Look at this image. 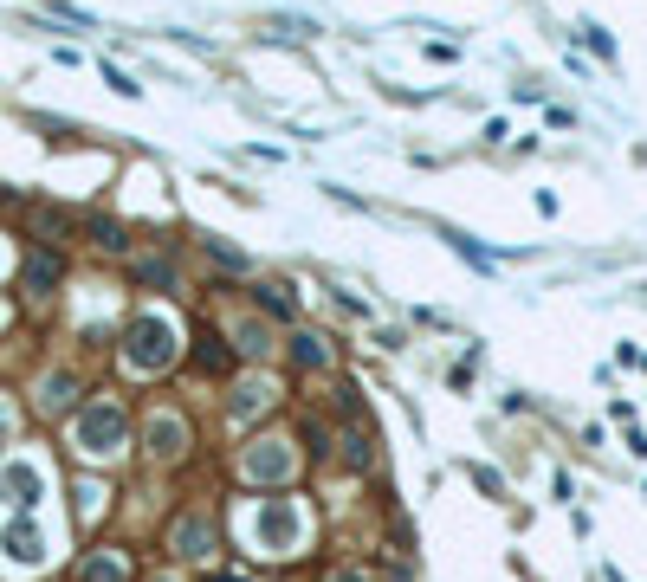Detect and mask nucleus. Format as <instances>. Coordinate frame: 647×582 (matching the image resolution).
I'll return each mask as SVG.
<instances>
[{"label":"nucleus","instance_id":"obj_6","mask_svg":"<svg viewBox=\"0 0 647 582\" xmlns=\"http://www.w3.org/2000/svg\"><path fill=\"white\" fill-rule=\"evenodd\" d=\"M0 498L20 505V511H33L39 498H46V473H39L33 460H7V466H0Z\"/></svg>","mask_w":647,"mask_h":582},{"label":"nucleus","instance_id":"obj_4","mask_svg":"<svg viewBox=\"0 0 647 582\" xmlns=\"http://www.w3.org/2000/svg\"><path fill=\"white\" fill-rule=\"evenodd\" d=\"M0 557H7L13 570H39V563H46V531L33 524V511H20V518L0 531Z\"/></svg>","mask_w":647,"mask_h":582},{"label":"nucleus","instance_id":"obj_17","mask_svg":"<svg viewBox=\"0 0 647 582\" xmlns=\"http://www.w3.org/2000/svg\"><path fill=\"white\" fill-rule=\"evenodd\" d=\"M473 485H479V492H486V498H505V479L492 473V466H473Z\"/></svg>","mask_w":647,"mask_h":582},{"label":"nucleus","instance_id":"obj_14","mask_svg":"<svg viewBox=\"0 0 647 582\" xmlns=\"http://www.w3.org/2000/svg\"><path fill=\"white\" fill-rule=\"evenodd\" d=\"M259 311H266V317H292L298 311V304H292V285H266V291H259Z\"/></svg>","mask_w":647,"mask_h":582},{"label":"nucleus","instance_id":"obj_20","mask_svg":"<svg viewBox=\"0 0 647 582\" xmlns=\"http://www.w3.org/2000/svg\"><path fill=\"white\" fill-rule=\"evenodd\" d=\"M104 85H117L123 97H136V91H143V85H136V78H123V72H117V65H104Z\"/></svg>","mask_w":647,"mask_h":582},{"label":"nucleus","instance_id":"obj_9","mask_svg":"<svg viewBox=\"0 0 647 582\" xmlns=\"http://www.w3.org/2000/svg\"><path fill=\"white\" fill-rule=\"evenodd\" d=\"M182 447H188V427L175 421V414H156V421H149V453H156V460H182Z\"/></svg>","mask_w":647,"mask_h":582},{"label":"nucleus","instance_id":"obj_15","mask_svg":"<svg viewBox=\"0 0 647 582\" xmlns=\"http://www.w3.org/2000/svg\"><path fill=\"white\" fill-rule=\"evenodd\" d=\"M91 240H98L104 253H123V246H130V240H123V220H104V214L91 220Z\"/></svg>","mask_w":647,"mask_h":582},{"label":"nucleus","instance_id":"obj_1","mask_svg":"<svg viewBox=\"0 0 647 582\" xmlns=\"http://www.w3.org/2000/svg\"><path fill=\"white\" fill-rule=\"evenodd\" d=\"M175 356H182V337H175L169 317H136V324L123 330V363H130L136 376H162Z\"/></svg>","mask_w":647,"mask_h":582},{"label":"nucleus","instance_id":"obj_8","mask_svg":"<svg viewBox=\"0 0 647 582\" xmlns=\"http://www.w3.org/2000/svg\"><path fill=\"white\" fill-rule=\"evenodd\" d=\"M169 544H175V557H208L214 550V524L208 518H175Z\"/></svg>","mask_w":647,"mask_h":582},{"label":"nucleus","instance_id":"obj_27","mask_svg":"<svg viewBox=\"0 0 647 582\" xmlns=\"http://www.w3.org/2000/svg\"><path fill=\"white\" fill-rule=\"evenodd\" d=\"M156 582H169V576H156Z\"/></svg>","mask_w":647,"mask_h":582},{"label":"nucleus","instance_id":"obj_5","mask_svg":"<svg viewBox=\"0 0 647 582\" xmlns=\"http://www.w3.org/2000/svg\"><path fill=\"white\" fill-rule=\"evenodd\" d=\"M246 479L253 485H285L292 479V447H285V440H253V447H246Z\"/></svg>","mask_w":647,"mask_h":582},{"label":"nucleus","instance_id":"obj_22","mask_svg":"<svg viewBox=\"0 0 647 582\" xmlns=\"http://www.w3.org/2000/svg\"><path fill=\"white\" fill-rule=\"evenodd\" d=\"M337 408H343V414H363V395H356V388L343 382V388H337Z\"/></svg>","mask_w":647,"mask_h":582},{"label":"nucleus","instance_id":"obj_7","mask_svg":"<svg viewBox=\"0 0 647 582\" xmlns=\"http://www.w3.org/2000/svg\"><path fill=\"white\" fill-rule=\"evenodd\" d=\"M272 401H279V388H272L266 376H246L240 388H233V401H227V414L233 421H253V414H266Z\"/></svg>","mask_w":647,"mask_h":582},{"label":"nucleus","instance_id":"obj_26","mask_svg":"<svg viewBox=\"0 0 647 582\" xmlns=\"http://www.w3.org/2000/svg\"><path fill=\"white\" fill-rule=\"evenodd\" d=\"M214 582H246V576H214Z\"/></svg>","mask_w":647,"mask_h":582},{"label":"nucleus","instance_id":"obj_25","mask_svg":"<svg viewBox=\"0 0 647 582\" xmlns=\"http://www.w3.org/2000/svg\"><path fill=\"white\" fill-rule=\"evenodd\" d=\"M7 427H13V408H7V401H0V434H7Z\"/></svg>","mask_w":647,"mask_h":582},{"label":"nucleus","instance_id":"obj_24","mask_svg":"<svg viewBox=\"0 0 647 582\" xmlns=\"http://www.w3.org/2000/svg\"><path fill=\"white\" fill-rule=\"evenodd\" d=\"M330 582H369V576H363V570H337Z\"/></svg>","mask_w":647,"mask_h":582},{"label":"nucleus","instance_id":"obj_21","mask_svg":"<svg viewBox=\"0 0 647 582\" xmlns=\"http://www.w3.org/2000/svg\"><path fill=\"white\" fill-rule=\"evenodd\" d=\"M583 33H589V46H596V52H602V59H615V39H609V33H602V26H583Z\"/></svg>","mask_w":647,"mask_h":582},{"label":"nucleus","instance_id":"obj_13","mask_svg":"<svg viewBox=\"0 0 647 582\" xmlns=\"http://www.w3.org/2000/svg\"><path fill=\"white\" fill-rule=\"evenodd\" d=\"M292 356H298V369H330V343L324 337H292Z\"/></svg>","mask_w":647,"mask_h":582},{"label":"nucleus","instance_id":"obj_12","mask_svg":"<svg viewBox=\"0 0 647 582\" xmlns=\"http://www.w3.org/2000/svg\"><path fill=\"white\" fill-rule=\"evenodd\" d=\"M72 401H78V382L72 376H46V382H39V408H46V414H65Z\"/></svg>","mask_w":647,"mask_h":582},{"label":"nucleus","instance_id":"obj_3","mask_svg":"<svg viewBox=\"0 0 647 582\" xmlns=\"http://www.w3.org/2000/svg\"><path fill=\"white\" fill-rule=\"evenodd\" d=\"M253 537H259V550H272V557H292L298 537H305V518H298L292 498H266L259 518H253Z\"/></svg>","mask_w":647,"mask_h":582},{"label":"nucleus","instance_id":"obj_19","mask_svg":"<svg viewBox=\"0 0 647 582\" xmlns=\"http://www.w3.org/2000/svg\"><path fill=\"white\" fill-rule=\"evenodd\" d=\"M143 279H149V285H175V272L162 266V259H143Z\"/></svg>","mask_w":647,"mask_h":582},{"label":"nucleus","instance_id":"obj_18","mask_svg":"<svg viewBox=\"0 0 647 582\" xmlns=\"http://www.w3.org/2000/svg\"><path fill=\"white\" fill-rule=\"evenodd\" d=\"M240 350L259 356V350H266V330H259V324H240Z\"/></svg>","mask_w":647,"mask_h":582},{"label":"nucleus","instance_id":"obj_16","mask_svg":"<svg viewBox=\"0 0 647 582\" xmlns=\"http://www.w3.org/2000/svg\"><path fill=\"white\" fill-rule=\"evenodd\" d=\"M201 369H227V343L220 337H201Z\"/></svg>","mask_w":647,"mask_h":582},{"label":"nucleus","instance_id":"obj_2","mask_svg":"<svg viewBox=\"0 0 647 582\" xmlns=\"http://www.w3.org/2000/svg\"><path fill=\"white\" fill-rule=\"evenodd\" d=\"M123 434H130V421H123L117 401H91V408L78 414V427H72V447L85 453V460H110V453L123 447Z\"/></svg>","mask_w":647,"mask_h":582},{"label":"nucleus","instance_id":"obj_23","mask_svg":"<svg viewBox=\"0 0 647 582\" xmlns=\"http://www.w3.org/2000/svg\"><path fill=\"white\" fill-rule=\"evenodd\" d=\"M343 447H350V466H369V440H363V434H350Z\"/></svg>","mask_w":647,"mask_h":582},{"label":"nucleus","instance_id":"obj_10","mask_svg":"<svg viewBox=\"0 0 647 582\" xmlns=\"http://www.w3.org/2000/svg\"><path fill=\"white\" fill-rule=\"evenodd\" d=\"M78 582H130V563H123L117 550H98V557L78 563Z\"/></svg>","mask_w":647,"mask_h":582},{"label":"nucleus","instance_id":"obj_11","mask_svg":"<svg viewBox=\"0 0 647 582\" xmlns=\"http://www.w3.org/2000/svg\"><path fill=\"white\" fill-rule=\"evenodd\" d=\"M20 285H26V291H52V285H59V259H52V253H26Z\"/></svg>","mask_w":647,"mask_h":582}]
</instances>
